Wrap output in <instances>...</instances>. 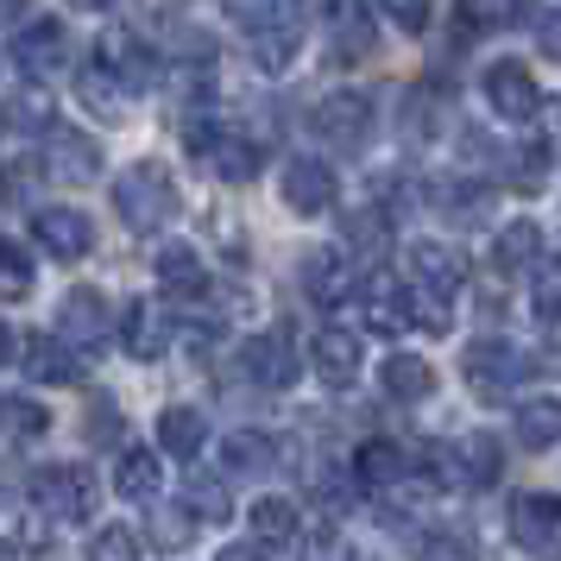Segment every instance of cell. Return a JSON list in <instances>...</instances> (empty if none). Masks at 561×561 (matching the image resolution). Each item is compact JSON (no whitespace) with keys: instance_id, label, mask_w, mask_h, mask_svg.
<instances>
[{"instance_id":"obj_4","label":"cell","mask_w":561,"mask_h":561,"mask_svg":"<svg viewBox=\"0 0 561 561\" xmlns=\"http://www.w3.org/2000/svg\"><path fill=\"white\" fill-rule=\"evenodd\" d=\"M89 64H95V70H107V77L121 82L127 95H146V89L158 82V57H152V45H146L133 26H102V32H95V51H89Z\"/></svg>"},{"instance_id":"obj_29","label":"cell","mask_w":561,"mask_h":561,"mask_svg":"<svg viewBox=\"0 0 561 561\" xmlns=\"http://www.w3.org/2000/svg\"><path fill=\"white\" fill-rule=\"evenodd\" d=\"M247 524H253V536L265 542V549H284V542L304 536V517H297L290 499H259V505L247 511Z\"/></svg>"},{"instance_id":"obj_5","label":"cell","mask_w":561,"mask_h":561,"mask_svg":"<svg viewBox=\"0 0 561 561\" xmlns=\"http://www.w3.org/2000/svg\"><path fill=\"white\" fill-rule=\"evenodd\" d=\"M309 133L329 146V152H359L366 139H373V95H359V89H341L329 102L309 107Z\"/></svg>"},{"instance_id":"obj_25","label":"cell","mask_w":561,"mask_h":561,"mask_svg":"<svg viewBox=\"0 0 561 561\" xmlns=\"http://www.w3.org/2000/svg\"><path fill=\"white\" fill-rule=\"evenodd\" d=\"M203 442H208V416H203V410L171 404L164 416H158V448H164V455L196 460V455H203Z\"/></svg>"},{"instance_id":"obj_42","label":"cell","mask_w":561,"mask_h":561,"mask_svg":"<svg viewBox=\"0 0 561 561\" xmlns=\"http://www.w3.org/2000/svg\"><path fill=\"white\" fill-rule=\"evenodd\" d=\"M379 13L398 32H423L430 26V13H435V0H379Z\"/></svg>"},{"instance_id":"obj_26","label":"cell","mask_w":561,"mask_h":561,"mask_svg":"<svg viewBox=\"0 0 561 561\" xmlns=\"http://www.w3.org/2000/svg\"><path fill=\"white\" fill-rule=\"evenodd\" d=\"M297 51H304V32H297V20H284V26H259V32H247V57H253L259 70H272V77H284V70L297 64Z\"/></svg>"},{"instance_id":"obj_14","label":"cell","mask_w":561,"mask_h":561,"mask_svg":"<svg viewBox=\"0 0 561 561\" xmlns=\"http://www.w3.org/2000/svg\"><path fill=\"white\" fill-rule=\"evenodd\" d=\"M334 171L329 158H290L284 164V208H297V215H329L334 208Z\"/></svg>"},{"instance_id":"obj_35","label":"cell","mask_w":561,"mask_h":561,"mask_svg":"<svg viewBox=\"0 0 561 561\" xmlns=\"http://www.w3.org/2000/svg\"><path fill=\"white\" fill-rule=\"evenodd\" d=\"M20 297H32V259L13 240H0V304H20Z\"/></svg>"},{"instance_id":"obj_47","label":"cell","mask_w":561,"mask_h":561,"mask_svg":"<svg viewBox=\"0 0 561 561\" xmlns=\"http://www.w3.org/2000/svg\"><path fill=\"white\" fill-rule=\"evenodd\" d=\"M7 416H13V430L20 435H45L51 430V416H45L38 404H7Z\"/></svg>"},{"instance_id":"obj_13","label":"cell","mask_w":561,"mask_h":561,"mask_svg":"<svg viewBox=\"0 0 561 561\" xmlns=\"http://www.w3.org/2000/svg\"><path fill=\"white\" fill-rule=\"evenodd\" d=\"M240 373L253 385H265V391H284V385L297 379V347H290V334H278V329L253 334V341L240 347Z\"/></svg>"},{"instance_id":"obj_40","label":"cell","mask_w":561,"mask_h":561,"mask_svg":"<svg viewBox=\"0 0 561 561\" xmlns=\"http://www.w3.org/2000/svg\"><path fill=\"white\" fill-rule=\"evenodd\" d=\"M442 208H455L460 221H485V215H492V190H480V183H455V190H442Z\"/></svg>"},{"instance_id":"obj_7","label":"cell","mask_w":561,"mask_h":561,"mask_svg":"<svg viewBox=\"0 0 561 561\" xmlns=\"http://www.w3.org/2000/svg\"><path fill=\"white\" fill-rule=\"evenodd\" d=\"M485 102H492L499 121H536V114H542V89H536V77L517 57H499V64L485 70Z\"/></svg>"},{"instance_id":"obj_24","label":"cell","mask_w":561,"mask_h":561,"mask_svg":"<svg viewBox=\"0 0 561 561\" xmlns=\"http://www.w3.org/2000/svg\"><path fill=\"white\" fill-rule=\"evenodd\" d=\"M379 385H385V398H391V404H423V398L435 391V373H430V359L391 354L379 366Z\"/></svg>"},{"instance_id":"obj_36","label":"cell","mask_w":561,"mask_h":561,"mask_svg":"<svg viewBox=\"0 0 561 561\" xmlns=\"http://www.w3.org/2000/svg\"><path fill=\"white\" fill-rule=\"evenodd\" d=\"M183 505L196 511L203 524H228V485H221V480H196V473H190V485H183Z\"/></svg>"},{"instance_id":"obj_3","label":"cell","mask_w":561,"mask_h":561,"mask_svg":"<svg viewBox=\"0 0 561 561\" xmlns=\"http://www.w3.org/2000/svg\"><path fill=\"white\" fill-rule=\"evenodd\" d=\"M183 146L203 158L208 171L221 183H253L259 178V146L247 139V133L221 127L215 114H190V127H183Z\"/></svg>"},{"instance_id":"obj_18","label":"cell","mask_w":561,"mask_h":561,"mask_svg":"<svg viewBox=\"0 0 561 561\" xmlns=\"http://www.w3.org/2000/svg\"><path fill=\"white\" fill-rule=\"evenodd\" d=\"M158 290L164 297H178V304H196V297H208V265L196 247H183V240H171V247H158Z\"/></svg>"},{"instance_id":"obj_15","label":"cell","mask_w":561,"mask_h":561,"mask_svg":"<svg viewBox=\"0 0 561 561\" xmlns=\"http://www.w3.org/2000/svg\"><path fill=\"white\" fill-rule=\"evenodd\" d=\"M64 57H70V32H64V20H32L20 38H13V64L26 70V77H51V70H64Z\"/></svg>"},{"instance_id":"obj_11","label":"cell","mask_w":561,"mask_h":561,"mask_svg":"<svg viewBox=\"0 0 561 561\" xmlns=\"http://www.w3.org/2000/svg\"><path fill=\"white\" fill-rule=\"evenodd\" d=\"M505 473V448H499V435H460L442 448V480L455 485H492Z\"/></svg>"},{"instance_id":"obj_31","label":"cell","mask_w":561,"mask_h":561,"mask_svg":"<svg viewBox=\"0 0 561 561\" xmlns=\"http://www.w3.org/2000/svg\"><path fill=\"white\" fill-rule=\"evenodd\" d=\"M517 442L536 448V455H542V448H556V442H561V398H536V404L517 410Z\"/></svg>"},{"instance_id":"obj_39","label":"cell","mask_w":561,"mask_h":561,"mask_svg":"<svg viewBox=\"0 0 561 561\" xmlns=\"http://www.w3.org/2000/svg\"><path fill=\"white\" fill-rule=\"evenodd\" d=\"M460 38H480L485 26H505V0H455Z\"/></svg>"},{"instance_id":"obj_43","label":"cell","mask_w":561,"mask_h":561,"mask_svg":"<svg viewBox=\"0 0 561 561\" xmlns=\"http://www.w3.org/2000/svg\"><path fill=\"white\" fill-rule=\"evenodd\" d=\"M347 240H354L359 253H379L385 240H391V233H385V215H373V208H366V215H347Z\"/></svg>"},{"instance_id":"obj_12","label":"cell","mask_w":561,"mask_h":561,"mask_svg":"<svg viewBox=\"0 0 561 561\" xmlns=\"http://www.w3.org/2000/svg\"><path fill=\"white\" fill-rule=\"evenodd\" d=\"M57 322H64L57 334H70L77 347H102L107 329H121V322H114V304H107L95 284H77V290L57 304Z\"/></svg>"},{"instance_id":"obj_2","label":"cell","mask_w":561,"mask_h":561,"mask_svg":"<svg viewBox=\"0 0 561 561\" xmlns=\"http://www.w3.org/2000/svg\"><path fill=\"white\" fill-rule=\"evenodd\" d=\"M114 208H121V221H127V228L152 233V228H164V221L178 215V183H171L164 164L139 158V164H127V171L114 178Z\"/></svg>"},{"instance_id":"obj_52","label":"cell","mask_w":561,"mask_h":561,"mask_svg":"<svg viewBox=\"0 0 561 561\" xmlns=\"http://www.w3.org/2000/svg\"><path fill=\"white\" fill-rule=\"evenodd\" d=\"M77 7H114V0H77Z\"/></svg>"},{"instance_id":"obj_10","label":"cell","mask_w":561,"mask_h":561,"mask_svg":"<svg viewBox=\"0 0 561 561\" xmlns=\"http://www.w3.org/2000/svg\"><path fill=\"white\" fill-rule=\"evenodd\" d=\"M45 171L64 178V183H89L95 171H102V146H95L82 127L57 121V127H45Z\"/></svg>"},{"instance_id":"obj_45","label":"cell","mask_w":561,"mask_h":561,"mask_svg":"<svg viewBox=\"0 0 561 561\" xmlns=\"http://www.w3.org/2000/svg\"><path fill=\"white\" fill-rule=\"evenodd\" d=\"M309 561H354V549H347V536H334V530H309Z\"/></svg>"},{"instance_id":"obj_9","label":"cell","mask_w":561,"mask_h":561,"mask_svg":"<svg viewBox=\"0 0 561 561\" xmlns=\"http://www.w3.org/2000/svg\"><path fill=\"white\" fill-rule=\"evenodd\" d=\"M32 240H38L51 259H82L89 247H95V221H89L82 208L45 203V208H32Z\"/></svg>"},{"instance_id":"obj_38","label":"cell","mask_w":561,"mask_h":561,"mask_svg":"<svg viewBox=\"0 0 561 561\" xmlns=\"http://www.w3.org/2000/svg\"><path fill=\"white\" fill-rule=\"evenodd\" d=\"M82 435H89V448H114L121 442V404L114 398H95L89 416H82Z\"/></svg>"},{"instance_id":"obj_53","label":"cell","mask_w":561,"mask_h":561,"mask_svg":"<svg viewBox=\"0 0 561 561\" xmlns=\"http://www.w3.org/2000/svg\"><path fill=\"white\" fill-rule=\"evenodd\" d=\"M0 561H20V556H13V549H7V542H0Z\"/></svg>"},{"instance_id":"obj_49","label":"cell","mask_w":561,"mask_h":561,"mask_svg":"<svg viewBox=\"0 0 561 561\" xmlns=\"http://www.w3.org/2000/svg\"><path fill=\"white\" fill-rule=\"evenodd\" d=\"M215 561H272V556H265V542H228Z\"/></svg>"},{"instance_id":"obj_23","label":"cell","mask_w":561,"mask_h":561,"mask_svg":"<svg viewBox=\"0 0 561 561\" xmlns=\"http://www.w3.org/2000/svg\"><path fill=\"white\" fill-rule=\"evenodd\" d=\"M354 473L366 485H398V480H410V455L391 442V435H366L354 448Z\"/></svg>"},{"instance_id":"obj_27","label":"cell","mask_w":561,"mask_h":561,"mask_svg":"<svg viewBox=\"0 0 561 561\" xmlns=\"http://www.w3.org/2000/svg\"><path fill=\"white\" fill-rule=\"evenodd\" d=\"M536 259H542V228L536 221H505L499 240H492V272L505 278V272H530Z\"/></svg>"},{"instance_id":"obj_37","label":"cell","mask_w":561,"mask_h":561,"mask_svg":"<svg viewBox=\"0 0 561 561\" xmlns=\"http://www.w3.org/2000/svg\"><path fill=\"white\" fill-rule=\"evenodd\" d=\"M190 517H196V511L190 505H158L152 511V542L158 549H183V542H190V536H196V524H190Z\"/></svg>"},{"instance_id":"obj_41","label":"cell","mask_w":561,"mask_h":561,"mask_svg":"<svg viewBox=\"0 0 561 561\" xmlns=\"http://www.w3.org/2000/svg\"><path fill=\"white\" fill-rule=\"evenodd\" d=\"M404 114H410V139H435V114H442V95H435V89H416V95H410L404 102Z\"/></svg>"},{"instance_id":"obj_22","label":"cell","mask_w":561,"mask_h":561,"mask_svg":"<svg viewBox=\"0 0 561 561\" xmlns=\"http://www.w3.org/2000/svg\"><path fill=\"white\" fill-rule=\"evenodd\" d=\"M171 334H178L171 329V316H164L158 304H146V297L121 316V347H127L133 359H158L164 347H171Z\"/></svg>"},{"instance_id":"obj_16","label":"cell","mask_w":561,"mask_h":561,"mask_svg":"<svg viewBox=\"0 0 561 561\" xmlns=\"http://www.w3.org/2000/svg\"><path fill=\"white\" fill-rule=\"evenodd\" d=\"M359 322L373 334H404V329H416V297L398 290L391 278L359 284Z\"/></svg>"},{"instance_id":"obj_28","label":"cell","mask_w":561,"mask_h":561,"mask_svg":"<svg viewBox=\"0 0 561 561\" xmlns=\"http://www.w3.org/2000/svg\"><path fill=\"white\" fill-rule=\"evenodd\" d=\"M272 460H278V448H272V435H259V430H233L221 442V473L259 480V473H272Z\"/></svg>"},{"instance_id":"obj_33","label":"cell","mask_w":561,"mask_h":561,"mask_svg":"<svg viewBox=\"0 0 561 561\" xmlns=\"http://www.w3.org/2000/svg\"><path fill=\"white\" fill-rule=\"evenodd\" d=\"M146 556V542L133 524H102V530L89 536V561H139Z\"/></svg>"},{"instance_id":"obj_19","label":"cell","mask_w":561,"mask_h":561,"mask_svg":"<svg viewBox=\"0 0 561 561\" xmlns=\"http://www.w3.org/2000/svg\"><path fill=\"white\" fill-rule=\"evenodd\" d=\"M359 334L354 329H322L316 334V347H309V366H316V379L334 385V391H347L359 379Z\"/></svg>"},{"instance_id":"obj_51","label":"cell","mask_w":561,"mask_h":561,"mask_svg":"<svg viewBox=\"0 0 561 561\" xmlns=\"http://www.w3.org/2000/svg\"><path fill=\"white\" fill-rule=\"evenodd\" d=\"M13 359V334H7V322H0V366Z\"/></svg>"},{"instance_id":"obj_46","label":"cell","mask_w":561,"mask_h":561,"mask_svg":"<svg viewBox=\"0 0 561 561\" xmlns=\"http://www.w3.org/2000/svg\"><path fill=\"white\" fill-rule=\"evenodd\" d=\"M536 316H542V347L561 354V290L556 297H536Z\"/></svg>"},{"instance_id":"obj_50","label":"cell","mask_w":561,"mask_h":561,"mask_svg":"<svg viewBox=\"0 0 561 561\" xmlns=\"http://www.w3.org/2000/svg\"><path fill=\"white\" fill-rule=\"evenodd\" d=\"M32 13V0H0V26H7V20H26Z\"/></svg>"},{"instance_id":"obj_1","label":"cell","mask_w":561,"mask_h":561,"mask_svg":"<svg viewBox=\"0 0 561 561\" xmlns=\"http://www.w3.org/2000/svg\"><path fill=\"white\" fill-rule=\"evenodd\" d=\"M460 373H467V391H473L480 404H499L517 385L536 379V359L524 354L517 341H505V334H485V341H473V347L460 354Z\"/></svg>"},{"instance_id":"obj_34","label":"cell","mask_w":561,"mask_h":561,"mask_svg":"<svg viewBox=\"0 0 561 561\" xmlns=\"http://www.w3.org/2000/svg\"><path fill=\"white\" fill-rule=\"evenodd\" d=\"M228 7V20H240L247 32L259 26H284V20H297V0H221Z\"/></svg>"},{"instance_id":"obj_32","label":"cell","mask_w":561,"mask_h":561,"mask_svg":"<svg viewBox=\"0 0 561 561\" xmlns=\"http://www.w3.org/2000/svg\"><path fill=\"white\" fill-rule=\"evenodd\" d=\"M416 561H480V542L467 530H430V536H416Z\"/></svg>"},{"instance_id":"obj_48","label":"cell","mask_w":561,"mask_h":561,"mask_svg":"<svg viewBox=\"0 0 561 561\" xmlns=\"http://www.w3.org/2000/svg\"><path fill=\"white\" fill-rule=\"evenodd\" d=\"M536 45H542L549 57H561V7H556V13H542V26H536Z\"/></svg>"},{"instance_id":"obj_6","label":"cell","mask_w":561,"mask_h":561,"mask_svg":"<svg viewBox=\"0 0 561 561\" xmlns=\"http://www.w3.org/2000/svg\"><path fill=\"white\" fill-rule=\"evenodd\" d=\"M32 505L51 524H89L95 517V473L89 467H45L32 485Z\"/></svg>"},{"instance_id":"obj_21","label":"cell","mask_w":561,"mask_h":561,"mask_svg":"<svg viewBox=\"0 0 561 561\" xmlns=\"http://www.w3.org/2000/svg\"><path fill=\"white\" fill-rule=\"evenodd\" d=\"M26 379L32 385H70L82 379V354L70 334H38L26 347Z\"/></svg>"},{"instance_id":"obj_20","label":"cell","mask_w":561,"mask_h":561,"mask_svg":"<svg viewBox=\"0 0 561 561\" xmlns=\"http://www.w3.org/2000/svg\"><path fill=\"white\" fill-rule=\"evenodd\" d=\"M410 272L423 290H442V297H455L460 284H467V259L448 247V240H416L410 247Z\"/></svg>"},{"instance_id":"obj_17","label":"cell","mask_w":561,"mask_h":561,"mask_svg":"<svg viewBox=\"0 0 561 561\" xmlns=\"http://www.w3.org/2000/svg\"><path fill=\"white\" fill-rule=\"evenodd\" d=\"M297 278H304L309 304H322V309H334V304H347V297H354L347 253H334V247H309L304 265H297Z\"/></svg>"},{"instance_id":"obj_30","label":"cell","mask_w":561,"mask_h":561,"mask_svg":"<svg viewBox=\"0 0 561 561\" xmlns=\"http://www.w3.org/2000/svg\"><path fill=\"white\" fill-rule=\"evenodd\" d=\"M158 480H164V473H158L152 448H127V455H121V467H114V492H121V499H133V505H139V499H152Z\"/></svg>"},{"instance_id":"obj_44","label":"cell","mask_w":561,"mask_h":561,"mask_svg":"<svg viewBox=\"0 0 561 561\" xmlns=\"http://www.w3.org/2000/svg\"><path fill=\"white\" fill-rule=\"evenodd\" d=\"M542 171H549V146H524L517 152V190H542Z\"/></svg>"},{"instance_id":"obj_8","label":"cell","mask_w":561,"mask_h":561,"mask_svg":"<svg viewBox=\"0 0 561 561\" xmlns=\"http://www.w3.org/2000/svg\"><path fill=\"white\" fill-rule=\"evenodd\" d=\"M561 536V492H517L511 499V542L530 549V556H549Z\"/></svg>"}]
</instances>
